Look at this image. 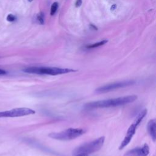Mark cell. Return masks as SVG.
<instances>
[{"label":"cell","instance_id":"cell-9","mask_svg":"<svg viewBox=\"0 0 156 156\" xmlns=\"http://www.w3.org/2000/svg\"><path fill=\"white\" fill-rule=\"evenodd\" d=\"M148 131L149 135L151 137L152 139L154 141H155L156 138V133H155V129H156V122L155 120H151L148 123Z\"/></svg>","mask_w":156,"mask_h":156},{"label":"cell","instance_id":"cell-15","mask_svg":"<svg viewBox=\"0 0 156 156\" xmlns=\"http://www.w3.org/2000/svg\"><path fill=\"white\" fill-rule=\"evenodd\" d=\"M6 74V71L0 69V75H5Z\"/></svg>","mask_w":156,"mask_h":156},{"label":"cell","instance_id":"cell-3","mask_svg":"<svg viewBox=\"0 0 156 156\" xmlns=\"http://www.w3.org/2000/svg\"><path fill=\"white\" fill-rule=\"evenodd\" d=\"M104 141L105 137H101L93 141L84 143L76 148L73 151V155L74 156L80 154H86L89 155V154L95 153L101 149L103 146Z\"/></svg>","mask_w":156,"mask_h":156},{"label":"cell","instance_id":"cell-13","mask_svg":"<svg viewBox=\"0 0 156 156\" xmlns=\"http://www.w3.org/2000/svg\"><path fill=\"white\" fill-rule=\"evenodd\" d=\"M37 19H38L39 22L42 25H43V24L44 23V19H43V16H42V15L39 14V15H37Z\"/></svg>","mask_w":156,"mask_h":156},{"label":"cell","instance_id":"cell-1","mask_svg":"<svg viewBox=\"0 0 156 156\" xmlns=\"http://www.w3.org/2000/svg\"><path fill=\"white\" fill-rule=\"evenodd\" d=\"M137 98L138 97L136 95H130L116 98L94 101L86 104L84 106V108L87 110H92L95 109L118 107L132 103L135 101Z\"/></svg>","mask_w":156,"mask_h":156},{"label":"cell","instance_id":"cell-4","mask_svg":"<svg viewBox=\"0 0 156 156\" xmlns=\"http://www.w3.org/2000/svg\"><path fill=\"white\" fill-rule=\"evenodd\" d=\"M86 132V130L82 128H68L60 132L50 133L48 137L57 140L68 141L80 137Z\"/></svg>","mask_w":156,"mask_h":156},{"label":"cell","instance_id":"cell-17","mask_svg":"<svg viewBox=\"0 0 156 156\" xmlns=\"http://www.w3.org/2000/svg\"><path fill=\"white\" fill-rule=\"evenodd\" d=\"M90 27H92V28L95 29V30H97V29H98L97 28L96 26H95L93 25H90Z\"/></svg>","mask_w":156,"mask_h":156},{"label":"cell","instance_id":"cell-11","mask_svg":"<svg viewBox=\"0 0 156 156\" xmlns=\"http://www.w3.org/2000/svg\"><path fill=\"white\" fill-rule=\"evenodd\" d=\"M57 8H58V3L57 2H55L52 5L51 8V12H50L51 15H54L56 14L57 10Z\"/></svg>","mask_w":156,"mask_h":156},{"label":"cell","instance_id":"cell-14","mask_svg":"<svg viewBox=\"0 0 156 156\" xmlns=\"http://www.w3.org/2000/svg\"><path fill=\"white\" fill-rule=\"evenodd\" d=\"M81 5H82V0H77L76 2V4H75L76 7L79 8L81 6Z\"/></svg>","mask_w":156,"mask_h":156},{"label":"cell","instance_id":"cell-7","mask_svg":"<svg viewBox=\"0 0 156 156\" xmlns=\"http://www.w3.org/2000/svg\"><path fill=\"white\" fill-rule=\"evenodd\" d=\"M138 126V125L134 122L130 126V127H129V129L126 132V136H125L124 140L121 143V144L119 146L120 150L123 149L131 142L132 137H134V134H135L136 129Z\"/></svg>","mask_w":156,"mask_h":156},{"label":"cell","instance_id":"cell-5","mask_svg":"<svg viewBox=\"0 0 156 156\" xmlns=\"http://www.w3.org/2000/svg\"><path fill=\"white\" fill-rule=\"evenodd\" d=\"M36 114V111L32 109L27 107L15 108L9 110L0 112V118H14L22 117L33 115Z\"/></svg>","mask_w":156,"mask_h":156},{"label":"cell","instance_id":"cell-12","mask_svg":"<svg viewBox=\"0 0 156 156\" xmlns=\"http://www.w3.org/2000/svg\"><path fill=\"white\" fill-rule=\"evenodd\" d=\"M15 19H16V17L14 15H12V14H9L7 17V20L8 22H10L15 21Z\"/></svg>","mask_w":156,"mask_h":156},{"label":"cell","instance_id":"cell-10","mask_svg":"<svg viewBox=\"0 0 156 156\" xmlns=\"http://www.w3.org/2000/svg\"><path fill=\"white\" fill-rule=\"evenodd\" d=\"M108 42L107 40H103L101 42H100L98 43H94V44H92L91 45H89L87 46V48H97V47H99L100 46H102V45H105L106 43H107Z\"/></svg>","mask_w":156,"mask_h":156},{"label":"cell","instance_id":"cell-19","mask_svg":"<svg viewBox=\"0 0 156 156\" xmlns=\"http://www.w3.org/2000/svg\"><path fill=\"white\" fill-rule=\"evenodd\" d=\"M28 1H29V2H31L32 1V0H28Z\"/></svg>","mask_w":156,"mask_h":156},{"label":"cell","instance_id":"cell-18","mask_svg":"<svg viewBox=\"0 0 156 156\" xmlns=\"http://www.w3.org/2000/svg\"><path fill=\"white\" fill-rule=\"evenodd\" d=\"M74 156H89V155H86V154H80V155H74Z\"/></svg>","mask_w":156,"mask_h":156},{"label":"cell","instance_id":"cell-8","mask_svg":"<svg viewBox=\"0 0 156 156\" xmlns=\"http://www.w3.org/2000/svg\"><path fill=\"white\" fill-rule=\"evenodd\" d=\"M149 153V147L144 144L141 147H137L126 152L123 156H148Z\"/></svg>","mask_w":156,"mask_h":156},{"label":"cell","instance_id":"cell-2","mask_svg":"<svg viewBox=\"0 0 156 156\" xmlns=\"http://www.w3.org/2000/svg\"><path fill=\"white\" fill-rule=\"evenodd\" d=\"M23 71L30 74H36L40 75H51L56 76L63 74L75 72L76 70L70 68H62L57 67H48V66H31L23 70Z\"/></svg>","mask_w":156,"mask_h":156},{"label":"cell","instance_id":"cell-16","mask_svg":"<svg viewBox=\"0 0 156 156\" xmlns=\"http://www.w3.org/2000/svg\"><path fill=\"white\" fill-rule=\"evenodd\" d=\"M116 5H112V8H111V10L112 11H114L115 8H116Z\"/></svg>","mask_w":156,"mask_h":156},{"label":"cell","instance_id":"cell-6","mask_svg":"<svg viewBox=\"0 0 156 156\" xmlns=\"http://www.w3.org/2000/svg\"><path fill=\"white\" fill-rule=\"evenodd\" d=\"M135 83L134 81H120L117 83H114L112 84H109L106 86H101L97 89H96V92L98 93H104L109 92L111 91H113L116 89L128 87L130 86H132Z\"/></svg>","mask_w":156,"mask_h":156}]
</instances>
